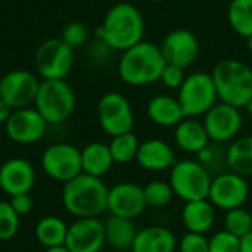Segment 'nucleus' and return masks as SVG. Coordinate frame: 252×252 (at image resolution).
<instances>
[{
    "label": "nucleus",
    "mask_w": 252,
    "mask_h": 252,
    "mask_svg": "<svg viewBox=\"0 0 252 252\" xmlns=\"http://www.w3.org/2000/svg\"><path fill=\"white\" fill-rule=\"evenodd\" d=\"M229 24L241 37L252 35V0H232L227 9Z\"/></svg>",
    "instance_id": "28"
},
{
    "label": "nucleus",
    "mask_w": 252,
    "mask_h": 252,
    "mask_svg": "<svg viewBox=\"0 0 252 252\" xmlns=\"http://www.w3.org/2000/svg\"><path fill=\"white\" fill-rule=\"evenodd\" d=\"M35 185V170L24 158H10L0 167V189L15 196L30 193Z\"/></svg>",
    "instance_id": "18"
},
{
    "label": "nucleus",
    "mask_w": 252,
    "mask_h": 252,
    "mask_svg": "<svg viewBox=\"0 0 252 252\" xmlns=\"http://www.w3.org/2000/svg\"><path fill=\"white\" fill-rule=\"evenodd\" d=\"M46 252H71L65 245L63 247H55V248H47Z\"/></svg>",
    "instance_id": "41"
},
{
    "label": "nucleus",
    "mask_w": 252,
    "mask_h": 252,
    "mask_svg": "<svg viewBox=\"0 0 252 252\" xmlns=\"http://www.w3.org/2000/svg\"><path fill=\"white\" fill-rule=\"evenodd\" d=\"M35 238L37 241L47 250L55 247H63L66 242L68 235V226L66 223L56 217V216H47L38 220L35 229Z\"/></svg>",
    "instance_id": "27"
},
{
    "label": "nucleus",
    "mask_w": 252,
    "mask_h": 252,
    "mask_svg": "<svg viewBox=\"0 0 252 252\" xmlns=\"http://www.w3.org/2000/svg\"><path fill=\"white\" fill-rule=\"evenodd\" d=\"M136 161L146 171L161 173L171 170V167L176 164V154L165 140L148 139L140 142Z\"/></svg>",
    "instance_id": "19"
},
{
    "label": "nucleus",
    "mask_w": 252,
    "mask_h": 252,
    "mask_svg": "<svg viewBox=\"0 0 252 252\" xmlns=\"http://www.w3.org/2000/svg\"><path fill=\"white\" fill-rule=\"evenodd\" d=\"M248 49H250V52L252 53V35L248 38Z\"/></svg>",
    "instance_id": "43"
},
{
    "label": "nucleus",
    "mask_w": 252,
    "mask_h": 252,
    "mask_svg": "<svg viewBox=\"0 0 252 252\" xmlns=\"http://www.w3.org/2000/svg\"><path fill=\"white\" fill-rule=\"evenodd\" d=\"M41 168L52 180L66 183L83 173L81 151L71 143H55L43 152Z\"/></svg>",
    "instance_id": "11"
},
{
    "label": "nucleus",
    "mask_w": 252,
    "mask_h": 252,
    "mask_svg": "<svg viewBox=\"0 0 252 252\" xmlns=\"http://www.w3.org/2000/svg\"><path fill=\"white\" fill-rule=\"evenodd\" d=\"M9 204L12 205L15 213L19 217H22V216H27L31 211V208H32V198H31L30 193H19V195L10 196Z\"/></svg>",
    "instance_id": "38"
},
{
    "label": "nucleus",
    "mask_w": 252,
    "mask_h": 252,
    "mask_svg": "<svg viewBox=\"0 0 252 252\" xmlns=\"http://www.w3.org/2000/svg\"><path fill=\"white\" fill-rule=\"evenodd\" d=\"M145 32V21L140 10L130 3H118L112 6L102 25L97 28V37L106 47L126 52L142 41Z\"/></svg>",
    "instance_id": "2"
},
{
    "label": "nucleus",
    "mask_w": 252,
    "mask_h": 252,
    "mask_svg": "<svg viewBox=\"0 0 252 252\" xmlns=\"http://www.w3.org/2000/svg\"><path fill=\"white\" fill-rule=\"evenodd\" d=\"M105 244V226L99 219H77L68 226L65 247L71 252H100Z\"/></svg>",
    "instance_id": "16"
},
{
    "label": "nucleus",
    "mask_w": 252,
    "mask_h": 252,
    "mask_svg": "<svg viewBox=\"0 0 252 252\" xmlns=\"http://www.w3.org/2000/svg\"><path fill=\"white\" fill-rule=\"evenodd\" d=\"M196 159L199 164L214 177L217 174H221L229 170L227 165V152L223 148V145H217L210 142L198 155Z\"/></svg>",
    "instance_id": "30"
},
{
    "label": "nucleus",
    "mask_w": 252,
    "mask_h": 252,
    "mask_svg": "<svg viewBox=\"0 0 252 252\" xmlns=\"http://www.w3.org/2000/svg\"><path fill=\"white\" fill-rule=\"evenodd\" d=\"M245 108H247V112H248V115H250V117L252 118V99L250 100V103H248V105H247Z\"/></svg>",
    "instance_id": "42"
},
{
    "label": "nucleus",
    "mask_w": 252,
    "mask_h": 252,
    "mask_svg": "<svg viewBox=\"0 0 252 252\" xmlns=\"http://www.w3.org/2000/svg\"><path fill=\"white\" fill-rule=\"evenodd\" d=\"M241 252H252V232L241 239Z\"/></svg>",
    "instance_id": "40"
},
{
    "label": "nucleus",
    "mask_w": 252,
    "mask_h": 252,
    "mask_svg": "<svg viewBox=\"0 0 252 252\" xmlns=\"http://www.w3.org/2000/svg\"><path fill=\"white\" fill-rule=\"evenodd\" d=\"M143 188L133 182H121L108 192V211L111 216L136 220L146 210Z\"/></svg>",
    "instance_id": "15"
},
{
    "label": "nucleus",
    "mask_w": 252,
    "mask_h": 252,
    "mask_svg": "<svg viewBox=\"0 0 252 252\" xmlns=\"http://www.w3.org/2000/svg\"><path fill=\"white\" fill-rule=\"evenodd\" d=\"M185 72L182 68L174 66V65H168L164 68L162 75H161V81L165 87L168 89H180V86L185 81Z\"/></svg>",
    "instance_id": "37"
},
{
    "label": "nucleus",
    "mask_w": 252,
    "mask_h": 252,
    "mask_svg": "<svg viewBox=\"0 0 252 252\" xmlns=\"http://www.w3.org/2000/svg\"><path fill=\"white\" fill-rule=\"evenodd\" d=\"M47 123L35 108L15 109L4 124L10 140L21 145H31L41 140L47 131Z\"/></svg>",
    "instance_id": "14"
},
{
    "label": "nucleus",
    "mask_w": 252,
    "mask_h": 252,
    "mask_svg": "<svg viewBox=\"0 0 252 252\" xmlns=\"http://www.w3.org/2000/svg\"><path fill=\"white\" fill-rule=\"evenodd\" d=\"M229 170L244 177L252 176V136L235 139L226 148Z\"/></svg>",
    "instance_id": "26"
},
{
    "label": "nucleus",
    "mask_w": 252,
    "mask_h": 252,
    "mask_svg": "<svg viewBox=\"0 0 252 252\" xmlns=\"http://www.w3.org/2000/svg\"><path fill=\"white\" fill-rule=\"evenodd\" d=\"M149 120L159 127H176L186 117L179 100L168 94L154 96L146 106Z\"/></svg>",
    "instance_id": "23"
},
{
    "label": "nucleus",
    "mask_w": 252,
    "mask_h": 252,
    "mask_svg": "<svg viewBox=\"0 0 252 252\" xmlns=\"http://www.w3.org/2000/svg\"><path fill=\"white\" fill-rule=\"evenodd\" d=\"M213 176L199 164L198 159H182L170 170L168 183L174 196L183 202L208 199Z\"/></svg>",
    "instance_id": "6"
},
{
    "label": "nucleus",
    "mask_w": 252,
    "mask_h": 252,
    "mask_svg": "<svg viewBox=\"0 0 252 252\" xmlns=\"http://www.w3.org/2000/svg\"><path fill=\"white\" fill-rule=\"evenodd\" d=\"M19 219L9 201H0V241H9L16 235Z\"/></svg>",
    "instance_id": "33"
},
{
    "label": "nucleus",
    "mask_w": 252,
    "mask_h": 252,
    "mask_svg": "<svg viewBox=\"0 0 252 252\" xmlns=\"http://www.w3.org/2000/svg\"><path fill=\"white\" fill-rule=\"evenodd\" d=\"M165 66L161 49L154 43L140 41L123 53L118 72L126 84L139 87L161 80Z\"/></svg>",
    "instance_id": "3"
},
{
    "label": "nucleus",
    "mask_w": 252,
    "mask_h": 252,
    "mask_svg": "<svg viewBox=\"0 0 252 252\" xmlns=\"http://www.w3.org/2000/svg\"><path fill=\"white\" fill-rule=\"evenodd\" d=\"M87 38V30L83 24L80 22H71L68 24L65 28H63V32H62V40L71 47H78L81 46Z\"/></svg>",
    "instance_id": "36"
},
{
    "label": "nucleus",
    "mask_w": 252,
    "mask_h": 252,
    "mask_svg": "<svg viewBox=\"0 0 252 252\" xmlns=\"http://www.w3.org/2000/svg\"><path fill=\"white\" fill-rule=\"evenodd\" d=\"M108 186L102 179L89 174H78L63 183V208L77 219H99L108 211Z\"/></svg>",
    "instance_id": "1"
},
{
    "label": "nucleus",
    "mask_w": 252,
    "mask_h": 252,
    "mask_svg": "<svg viewBox=\"0 0 252 252\" xmlns=\"http://www.w3.org/2000/svg\"><path fill=\"white\" fill-rule=\"evenodd\" d=\"M250 183L247 177L230 170L213 177L208 201L216 210H235L244 207L250 198Z\"/></svg>",
    "instance_id": "9"
},
{
    "label": "nucleus",
    "mask_w": 252,
    "mask_h": 252,
    "mask_svg": "<svg viewBox=\"0 0 252 252\" xmlns=\"http://www.w3.org/2000/svg\"><path fill=\"white\" fill-rule=\"evenodd\" d=\"M97 120L111 137L133 131L134 115L130 102L117 92L105 93L97 103Z\"/></svg>",
    "instance_id": "8"
},
{
    "label": "nucleus",
    "mask_w": 252,
    "mask_h": 252,
    "mask_svg": "<svg viewBox=\"0 0 252 252\" xmlns=\"http://www.w3.org/2000/svg\"><path fill=\"white\" fill-rule=\"evenodd\" d=\"M114 165L109 146L102 142H92L81 149V168L84 174L102 179Z\"/></svg>",
    "instance_id": "24"
},
{
    "label": "nucleus",
    "mask_w": 252,
    "mask_h": 252,
    "mask_svg": "<svg viewBox=\"0 0 252 252\" xmlns=\"http://www.w3.org/2000/svg\"><path fill=\"white\" fill-rule=\"evenodd\" d=\"M34 105L47 124H62L75 109V94L65 80H43Z\"/></svg>",
    "instance_id": "5"
},
{
    "label": "nucleus",
    "mask_w": 252,
    "mask_h": 252,
    "mask_svg": "<svg viewBox=\"0 0 252 252\" xmlns=\"http://www.w3.org/2000/svg\"><path fill=\"white\" fill-rule=\"evenodd\" d=\"M105 241L115 251H130L137 235L134 220L111 216L103 221Z\"/></svg>",
    "instance_id": "25"
},
{
    "label": "nucleus",
    "mask_w": 252,
    "mask_h": 252,
    "mask_svg": "<svg viewBox=\"0 0 252 252\" xmlns=\"http://www.w3.org/2000/svg\"><path fill=\"white\" fill-rule=\"evenodd\" d=\"M159 49L168 65H174L185 69L196 61L199 43L192 31L174 30L167 34Z\"/></svg>",
    "instance_id": "17"
},
{
    "label": "nucleus",
    "mask_w": 252,
    "mask_h": 252,
    "mask_svg": "<svg viewBox=\"0 0 252 252\" xmlns=\"http://www.w3.org/2000/svg\"><path fill=\"white\" fill-rule=\"evenodd\" d=\"M40 81L37 77L25 69H15L7 72L0 80V99L4 100L13 111L28 108L35 100Z\"/></svg>",
    "instance_id": "13"
},
{
    "label": "nucleus",
    "mask_w": 252,
    "mask_h": 252,
    "mask_svg": "<svg viewBox=\"0 0 252 252\" xmlns=\"http://www.w3.org/2000/svg\"><path fill=\"white\" fill-rule=\"evenodd\" d=\"M151 1H157L158 3V1H165V0H151Z\"/></svg>",
    "instance_id": "44"
},
{
    "label": "nucleus",
    "mask_w": 252,
    "mask_h": 252,
    "mask_svg": "<svg viewBox=\"0 0 252 252\" xmlns=\"http://www.w3.org/2000/svg\"><path fill=\"white\" fill-rule=\"evenodd\" d=\"M250 213H251V220H252V208H251V211H250Z\"/></svg>",
    "instance_id": "45"
},
{
    "label": "nucleus",
    "mask_w": 252,
    "mask_h": 252,
    "mask_svg": "<svg viewBox=\"0 0 252 252\" xmlns=\"http://www.w3.org/2000/svg\"><path fill=\"white\" fill-rule=\"evenodd\" d=\"M143 193L146 199V205L151 208H164L170 205L174 198V192L168 182L164 180H152L146 186H143Z\"/></svg>",
    "instance_id": "32"
},
{
    "label": "nucleus",
    "mask_w": 252,
    "mask_h": 252,
    "mask_svg": "<svg viewBox=\"0 0 252 252\" xmlns=\"http://www.w3.org/2000/svg\"><path fill=\"white\" fill-rule=\"evenodd\" d=\"M174 143L185 154L198 155L210 143L204 123L196 118H185L174 127Z\"/></svg>",
    "instance_id": "21"
},
{
    "label": "nucleus",
    "mask_w": 252,
    "mask_h": 252,
    "mask_svg": "<svg viewBox=\"0 0 252 252\" xmlns=\"http://www.w3.org/2000/svg\"><path fill=\"white\" fill-rule=\"evenodd\" d=\"M108 146H109L114 164L124 165V164H128L136 159L140 142H139L137 136L133 131H130V133H124V134L111 137V142Z\"/></svg>",
    "instance_id": "29"
},
{
    "label": "nucleus",
    "mask_w": 252,
    "mask_h": 252,
    "mask_svg": "<svg viewBox=\"0 0 252 252\" xmlns=\"http://www.w3.org/2000/svg\"><path fill=\"white\" fill-rule=\"evenodd\" d=\"M74 63V52L62 38L41 43L35 52V68L44 80H65Z\"/></svg>",
    "instance_id": "10"
},
{
    "label": "nucleus",
    "mask_w": 252,
    "mask_h": 252,
    "mask_svg": "<svg viewBox=\"0 0 252 252\" xmlns=\"http://www.w3.org/2000/svg\"><path fill=\"white\" fill-rule=\"evenodd\" d=\"M220 102L245 108L252 99V69L236 59L219 62L211 74Z\"/></svg>",
    "instance_id": "4"
},
{
    "label": "nucleus",
    "mask_w": 252,
    "mask_h": 252,
    "mask_svg": "<svg viewBox=\"0 0 252 252\" xmlns=\"http://www.w3.org/2000/svg\"><path fill=\"white\" fill-rule=\"evenodd\" d=\"M208 242L210 252H241V239L224 229L216 232Z\"/></svg>",
    "instance_id": "34"
},
{
    "label": "nucleus",
    "mask_w": 252,
    "mask_h": 252,
    "mask_svg": "<svg viewBox=\"0 0 252 252\" xmlns=\"http://www.w3.org/2000/svg\"><path fill=\"white\" fill-rule=\"evenodd\" d=\"M223 229L235 235L236 238L242 239L244 236L252 232L251 213L244 207L226 211L223 219Z\"/></svg>",
    "instance_id": "31"
},
{
    "label": "nucleus",
    "mask_w": 252,
    "mask_h": 252,
    "mask_svg": "<svg viewBox=\"0 0 252 252\" xmlns=\"http://www.w3.org/2000/svg\"><path fill=\"white\" fill-rule=\"evenodd\" d=\"M202 123L210 142L226 145L238 139L244 126V117L241 109L220 102L204 115Z\"/></svg>",
    "instance_id": "12"
},
{
    "label": "nucleus",
    "mask_w": 252,
    "mask_h": 252,
    "mask_svg": "<svg viewBox=\"0 0 252 252\" xmlns=\"http://www.w3.org/2000/svg\"><path fill=\"white\" fill-rule=\"evenodd\" d=\"M177 238L165 226H148L137 230L131 252H176Z\"/></svg>",
    "instance_id": "20"
},
{
    "label": "nucleus",
    "mask_w": 252,
    "mask_h": 252,
    "mask_svg": "<svg viewBox=\"0 0 252 252\" xmlns=\"http://www.w3.org/2000/svg\"><path fill=\"white\" fill-rule=\"evenodd\" d=\"M12 112H13V109L4 100L0 99V124H6V121L9 120Z\"/></svg>",
    "instance_id": "39"
},
{
    "label": "nucleus",
    "mask_w": 252,
    "mask_h": 252,
    "mask_svg": "<svg viewBox=\"0 0 252 252\" xmlns=\"http://www.w3.org/2000/svg\"><path fill=\"white\" fill-rule=\"evenodd\" d=\"M217 90L211 74L193 72L185 78L179 89L177 100L186 118L205 115L217 103Z\"/></svg>",
    "instance_id": "7"
},
{
    "label": "nucleus",
    "mask_w": 252,
    "mask_h": 252,
    "mask_svg": "<svg viewBox=\"0 0 252 252\" xmlns=\"http://www.w3.org/2000/svg\"><path fill=\"white\" fill-rule=\"evenodd\" d=\"M182 221L188 232L205 235L216 223V207L208 199L185 202L182 208Z\"/></svg>",
    "instance_id": "22"
},
{
    "label": "nucleus",
    "mask_w": 252,
    "mask_h": 252,
    "mask_svg": "<svg viewBox=\"0 0 252 252\" xmlns=\"http://www.w3.org/2000/svg\"><path fill=\"white\" fill-rule=\"evenodd\" d=\"M179 252H210V242L205 235L201 233H190L182 236L177 244Z\"/></svg>",
    "instance_id": "35"
}]
</instances>
